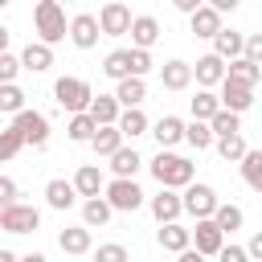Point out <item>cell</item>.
<instances>
[{
	"instance_id": "1",
	"label": "cell",
	"mask_w": 262,
	"mask_h": 262,
	"mask_svg": "<svg viewBox=\"0 0 262 262\" xmlns=\"http://www.w3.org/2000/svg\"><path fill=\"white\" fill-rule=\"evenodd\" d=\"M147 168H151L156 184H160V188H168V192L188 188V184H192V176H196V164H192V160H184V156H176V151H160Z\"/></svg>"
},
{
	"instance_id": "2",
	"label": "cell",
	"mask_w": 262,
	"mask_h": 262,
	"mask_svg": "<svg viewBox=\"0 0 262 262\" xmlns=\"http://www.w3.org/2000/svg\"><path fill=\"white\" fill-rule=\"evenodd\" d=\"M66 8L57 4V0H37V8H33V29H37V41L41 45H57V41H66Z\"/></svg>"
},
{
	"instance_id": "3",
	"label": "cell",
	"mask_w": 262,
	"mask_h": 262,
	"mask_svg": "<svg viewBox=\"0 0 262 262\" xmlns=\"http://www.w3.org/2000/svg\"><path fill=\"white\" fill-rule=\"evenodd\" d=\"M53 98H57V106H66L70 115H86L94 90H90V82H82V78H57V82H53Z\"/></svg>"
},
{
	"instance_id": "4",
	"label": "cell",
	"mask_w": 262,
	"mask_h": 262,
	"mask_svg": "<svg viewBox=\"0 0 262 262\" xmlns=\"http://www.w3.org/2000/svg\"><path fill=\"white\" fill-rule=\"evenodd\" d=\"M12 131L20 135V143H33V147H45L49 143V119L41 115V111H20V115H12Z\"/></svg>"
},
{
	"instance_id": "5",
	"label": "cell",
	"mask_w": 262,
	"mask_h": 262,
	"mask_svg": "<svg viewBox=\"0 0 262 262\" xmlns=\"http://www.w3.org/2000/svg\"><path fill=\"white\" fill-rule=\"evenodd\" d=\"M102 201L111 205V213H135L139 205H143V188L135 184V180H111V184H102Z\"/></svg>"
},
{
	"instance_id": "6",
	"label": "cell",
	"mask_w": 262,
	"mask_h": 262,
	"mask_svg": "<svg viewBox=\"0 0 262 262\" xmlns=\"http://www.w3.org/2000/svg\"><path fill=\"white\" fill-rule=\"evenodd\" d=\"M213 209H217V192H213V184L192 180V184L184 188V196H180V213H192L196 221H209Z\"/></svg>"
},
{
	"instance_id": "7",
	"label": "cell",
	"mask_w": 262,
	"mask_h": 262,
	"mask_svg": "<svg viewBox=\"0 0 262 262\" xmlns=\"http://www.w3.org/2000/svg\"><path fill=\"white\" fill-rule=\"evenodd\" d=\"M41 225V209L37 205H8V209H0V229L4 233H33Z\"/></svg>"
},
{
	"instance_id": "8",
	"label": "cell",
	"mask_w": 262,
	"mask_h": 262,
	"mask_svg": "<svg viewBox=\"0 0 262 262\" xmlns=\"http://www.w3.org/2000/svg\"><path fill=\"white\" fill-rule=\"evenodd\" d=\"M94 20H98V33H102V37H127V29H131V8L119 4V0H111V4L98 8Z\"/></svg>"
},
{
	"instance_id": "9",
	"label": "cell",
	"mask_w": 262,
	"mask_h": 262,
	"mask_svg": "<svg viewBox=\"0 0 262 262\" xmlns=\"http://www.w3.org/2000/svg\"><path fill=\"white\" fill-rule=\"evenodd\" d=\"M188 246H192L201 258H217V250L225 246V237L217 233V225H213V221H196V225L188 229Z\"/></svg>"
},
{
	"instance_id": "10",
	"label": "cell",
	"mask_w": 262,
	"mask_h": 262,
	"mask_svg": "<svg viewBox=\"0 0 262 262\" xmlns=\"http://www.w3.org/2000/svg\"><path fill=\"white\" fill-rule=\"evenodd\" d=\"M66 37H70L78 49H94V45H98V37H102V33H98L94 12H78V16L66 25Z\"/></svg>"
},
{
	"instance_id": "11",
	"label": "cell",
	"mask_w": 262,
	"mask_h": 262,
	"mask_svg": "<svg viewBox=\"0 0 262 262\" xmlns=\"http://www.w3.org/2000/svg\"><path fill=\"white\" fill-rule=\"evenodd\" d=\"M147 135H156L160 151H168V147H176V143L184 139V119H176V115H164V119L147 123Z\"/></svg>"
},
{
	"instance_id": "12",
	"label": "cell",
	"mask_w": 262,
	"mask_h": 262,
	"mask_svg": "<svg viewBox=\"0 0 262 262\" xmlns=\"http://www.w3.org/2000/svg\"><path fill=\"white\" fill-rule=\"evenodd\" d=\"M127 33H131V49H143V53H147V49L160 41V20L147 16V12H143V16H131V29H127Z\"/></svg>"
},
{
	"instance_id": "13",
	"label": "cell",
	"mask_w": 262,
	"mask_h": 262,
	"mask_svg": "<svg viewBox=\"0 0 262 262\" xmlns=\"http://www.w3.org/2000/svg\"><path fill=\"white\" fill-rule=\"evenodd\" d=\"M217 102H221V111L242 115V111H250V106H254V90H246V86H237V82H225V78H221V94H217Z\"/></svg>"
},
{
	"instance_id": "14",
	"label": "cell",
	"mask_w": 262,
	"mask_h": 262,
	"mask_svg": "<svg viewBox=\"0 0 262 262\" xmlns=\"http://www.w3.org/2000/svg\"><path fill=\"white\" fill-rule=\"evenodd\" d=\"M192 78H196L201 90H213V86H221V78H225V61L213 57V53H205V57H196V66H192Z\"/></svg>"
},
{
	"instance_id": "15",
	"label": "cell",
	"mask_w": 262,
	"mask_h": 262,
	"mask_svg": "<svg viewBox=\"0 0 262 262\" xmlns=\"http://www.w3.org/2000/svg\"><path fill=\"white\" fill-rule=\"evenodd\" d=\"M111 98L119 102V111H135V106H143V98H147V82H143V78H123Z\"/></svg>"
},
{
	"instance_id": "16",
	"label": "cell",
	"mask_w": 262,
	"mask_h": 262,
	"mask_svg": "<svg viewBox=\"0 0 262 262\" xmlns=\"http://www.w3.org/2000/svg\"><path fill=\"white\" fill-rule=\"evenodd\" d=\"M20 70H29V74H45L49 66H53V49L49 45H41V41H29L25 49H20Z\"/></svg>"
},
{
	"instance_id": "17",
	"label": "cell",
	"mask_w": 262,
	"mask_h": 262,
	"mask_svg": "<svg viewBox=\"0 0 262 262\" xmlns=\"http://www.w3.org/2000/svg\"><path fill=\"white\" fill-rule=\"evenodd\" d=\"M160 82H164V90H188L192 86V66L180 61V57H172V61L160 66Z\"/></svg>"
},
{
	"instance_id": "18",
	"label": "cell",
	"mask_w": 262,
	"mask_h": 262,
	"mask_svg": "<svg viewBox=\"0 0 262 262\" xmlns=\"http://www.w3.org/2000/svg\"><path fill=\"white\" fill-rule=\"evenodd\" d=\"M147 209H151V217H156L160 225H172V221L180 217V192H168V188H160V192L147 201Z\"/></svg>"
},
{
	"instance_id": "19",
	"label": "cell",
	"mask_w": 262,
	"mask_h": 262,
	"mask_svg": "<svg viewBox=\"0 0 262 262\" xmlns=\"http://www.w3.org/2000/svg\"><path fill=\"white\" fill-rule=\"evenodd\" d=\"M225 82H237V86L254 90V86L262 82V66H254V61H246V57H233V61L225 66Z\"/></svg>"
},
{
	"instance_id": "20",
	"label": "cell",
	"mask_w": 262,
	"mask_h": 262,
	"mask_svg": "<svg viewBox=\"0 0 262 262\" xmlns=\"http://www.w3.org/2000/svg\"><path fill=\"white\" fill-rule=\"evenodd\" d=\"M74 192L78 196H86V201H94L98 192H102V172H98V164H82L78 172H74Z\"/></svg>"
},
{
	"instance_id": "21",
	"label": "cell",
	"mask_w": 262,
	"mask_h": 262,
	"mask_svg": "<svg viewBox=\"0 0 262 262\" xmlns=\"http://www.w3.org/2000/svg\"><path fill=\"white\" fill-rule=\"evenodd\" d=\"M213 225H217V233L221 237H229V233H237L242 225H246V213L237 209V205H225V201H217V209H213V217H209Z\"/></svg>"
},
{
	"instance_id": "22",
	"label": "cell",
	"mask_w": 262,
	"mask_h": 262,
	"mask_svg": "<svg viewBox=\"0 0 262 262\" xmlns=\"http://www.w3.org/2000/svg\"><path fill=\"white\" fill-rule=\"evenodd\" d=\"M242 41H246V33H237V29H225V25H221V33L213 37V57H221V61L242 57Z\"/></svg>"
},
{
	"instance_id": "23",
	"label": "cell",
	"mask_w": 262,
	"mask_h": 262,
	"mask_svg": "<svg viewBox=\"0 0 262 262\" xmlns=\"http://www.w3.org/2000/svg\"><path fill=\"white\" fill-rule=\"evenodd\" d=\"M86 115H90L94 127H115V119H119V102H115L111 94H94L90 106H86Z\"/></svg>"
},
{
	"instance_id": "24",
	"label": "cell",
	"mask_w": 262,
	"mask_h": 262,
	"mask_svg": "<svg viewBox=\"0 0 262 262\" xmlns=\"http://www.w3.org/2000/svg\"><path fill=\"white\" fill-rule=\"evenodd\" d=\"M188 29H192L196 37H205V41H213V37L221 33V16H217V12L209 8V4H201V8H196V12L188 16Z\"/></svg>"
},
{
	"instance_id": "25",
	"label": "cell",
	"mask_w": 262,
	"mask_h": 262,
	"mask_svg": "<svg viewBox=\"0 0 262 262\" xmlns=\"http://www.w3.org/2000/svg\"><path fill=\"white\" fill-rule=\"evenodd\" d=\"M139 168H143V160H139L135 147H119V151L111 156V172H115V180H135Z\"/></svg>"
},
{
	"instance_id": "26",
	"label": "cell",
	"mask_w": 262,
	"mask_h": 262,
	"mask_svg": "<svg viewBox=\"0 0 262 262\" xmlns=\"http://www.w3.org/2000/svg\"><path fill=\"white\" fill-rule=\"evenodd\" d=\"M74 201H78V192H74L70 180L57 176V180L45 184V205H49V209H61V213H66V209H74Z\"/></svg>"
},
{
	"instance_id": "27",
	"label": "cell",
	"mask_w": 262,
	"mask_h": 262,
	"mask_svg": "<svg viewBox=\"0 0 262 262\" xmlns=\"http://www.w3.org/2000/svg\"><path fill=\"white\" fill-rule=\"evenodd\" d=\"M57 246H61L66 254H90V229H86V225H66V229L57 233Z\"/></svg>"
},
{
	"instance_id": "28",
	"label": "cell",
	"mask_w": 262,
	"mask_h": 262,
	"mask_svg": "<svg viewBox=\"0 0 262 262\" xmlns=\"http://www.w3.org/2000/svg\"><path fill=\"white\" fill-rule=\"evenodd\" d=\"M115 131L123 135V139H135V135H147V115L135 106V111H119V119H115Z\"/></svg>"
},
{
	"instance_id": "29",
	"label": "cell",
	"mask_w": 262,
	"mask_h": 262,
	"mask_svg": "<svg viewBox=\"0 0 262 262\" xmlns=\"http://www.w3.org/2000/svg\"><path fill=\"white\" fill-rule=\"evenodd\" d=\"M156 242H160V250H168V254H180V250H188V229H184L180 221H172V225H160Z\"/></svg>"
},
{
	"instance_id": "30",
	"label": "cell",
	"mask_w": 262,
	"mask_h": 262,
	"mask_svg": "<svg viewBox=\"0 0 262 262\" xmlns=\"http://www.w3.org/2000/svg\"><path fill=\"white\" fill-rule=\"evenodd\" d=\"M102 74H106V78H115V82L131 78V49H111V53H106V61H102Z\"/></svg>"
},
{
	"instance_id": "31",
	"label": "cell",
	"mask_w": 262,
	"mask_h": 262,
	"mask_svg": "<svg viewBox=\"0 0 262 262\" xmlns=\"http://www.w3.org/2000/svg\"><path fill=\"white\" fill-rule=\"evenodd\" d=\"M90 147H94V156H106V160H111V156L123 147V135H119L115 127H98V131L90 135Z\"/></svg>"
},
{
	"instance_id": "32",
	"label": "cell",
	"mask_w": 262,
	"mask_h": 262,
	"mask_svg": "<svg viewBox=\"0 0 262 262\" xmlns=\"http://www.w3.org/2000/svg\"><path fill=\"white\" fill-rule=\"evenodd\" d=\"M106 221H111V205H106L102 196L82 201V225H86V229H102Z\"/></svg>"
},
{
	"instance_id": "33",
	"label": "cell",
	"mask_w": 262,
	"mask_h": 262,
	"mask_svg": "<svg viewBox=\"0 0 262 262\" xmlns=\"http://www.w3.org/2000/svg\"><path fill=\"white\" fill-rule=\"evenodd\" d=\"M237 164H242V180H246L254 192H262V151H254V147H250Z\"/></svg>"
},
{
	"instance_id": "34",
	"label": "cell",
	"mask_w": 262,
	"mask_h": 262,
	"mask_svg": "<svg viewBox=\"0 0 262 262\" xmlns=\"http://www.w3.org/2000/svg\"><path fill=\"white\" fill-rule=\"evenodd\" d=\"M209 131H213V139H229V135H242V119H237V115H229V111H217V115L209 119Z\"/></svg>"
},
{
	"instance_id": "35",
	"label": "cell",
	"mask_w": 262,
	"mask_h": 262,
	"mask_svg": "<svg viewBox=\"0 0 262 262\" xmlns=\"http://www.w3.org/2000/svg\"><path fill=\"white\" fill-rule=\"evenodd\" d=\"M217 111H221L217 94H213V90H196V98H192V119H196V123H209Z\"/></svg>"
},
{
	"instance_id": "36",
	"label": "cell",
	"mask_w": 262,
	"mask_h": 262,
	"mask_svg": "<svg viewBox=\"0 0 262 262\" xmlns=\"http://www.w3.org/2000/svg\"><path fill=\"white\" fill-rule=\"evenodd\" d=\"M184 143L188 147H196V151H205V147H213V131H209V123H184Z\"/></svg>"
},
{
	"instance_id": "37",
	"label": "cell",
	"mask_w": 262,
	"mask_h": 262,
	"mask_svg": "<svg viewBox=\"0 0 262 262\" xmlns=\"http://www.w3.org/2000/svg\"><path fill=\"white\" fill-rule=\"evenodd\" d=\"M213 143H217V156H221L225 164H237V160H242V156L250 151L242 135H229V139H213Z\"/></svg>"
},
{
	"instance_id": "38",
	"label": "cell",
	"mask_w": 262,
	"mask_h": 262,
	"mask_svg": "<svg viewBox=\"0 0 262 262\" xmlns=\"http://www.w3.org/2000/svg\"><path fill=\"white\" fill-rule=\"evenodd\" d=\"M25 111V90L12 82V86H0V115H20Z\"/></svg>"
},
{
	"instance_id": "39",
	"label": "cell",
	"mask_w": 262,
	"mask_h": 262,
	"mask_svg": "<svg viewBox=\"0 0 262 262\" xmlns=\"http://www.w3.org/2000/svg\"><path fill=\"white\" fill-rule=\"evenodd\" d=\"M94 131H98V127L90 123V115H74V119H70V127H66V135H70L74 143H90V135H94Z\"/></svg>"
},
{
	"instance_id": "40",
	"label": "cell",
	"mask_w": 262,
	"mask_h": 262,
	"mask_svg": "<svg viewBox=\"0 0 262 262\" xmlns=\"http://www.w3.org/2000/svg\"><path fill=\"white\" fill-rule=\"evenodd\" d=\"M94 262H131V254H127V246L106 242V246H98V250H94Z\"/></svg>"
},
{
	"instance_id": "41",
	"label": "cell",
	"mask_w": 262,
	"mask_h": 262,
	"mask_svg": "<svg viewBox=\"0 0 262 262\" xmlns=\"http://www.w3.org/2000/svg\"><path fill=\"white\" fill-rule=\"evenodd\" d=\"M20 147H25V143H20V135H16L12 127H8V131H0V164H4V160H12Z\"/></svg>"
},
{
	"instance_id": "42",
	"label": "cell",
	"mask_w": 262,
	"mask_h": 262,
	"mask_svg": "<svg viewBox=\"0 0 262 262\" xmlns=\"http://www.w3.org/2000/svg\"><path fill=\"white\" fill-rule=\"evenodd\" d=\"M16 74H20V61H16L12 53H0V86H12Z\"/></svg>"
},
{
	"instance_id": "43",
	"label": "cell",
	"mask_w": 262,
	"mask_h": 262,
	"mask_svg": "<svg viewBox=\"0 0 262 262\" xmlns=\"http://www.w3.org/2000/svg\"><path fill=\"white\" fill-rule=\"evenodd\" d=\"M151 70V53H143V49H131V78H143Z\"/></svg>"
},
{
	"instance_id": "44",
	"label": "cell",
	"mask_w": 262,
	"mask_h": 262,
	"mask_svg": "<svg viewBox=\"0 0 262 262\" xmlns=\"http://www.w3.org/2000/svg\"><path fill=\"white\" fill-rule=\"evenodd\" d=\"M16 205V180L12 176H0V209Z\"/></svg>"
},
{
	"instance_id": "45",
	"label": "cell",
	"mask_w": 262,
	"mask_h": 262,
	"mask_svg": "<svg viewBox=\"0 0 262 262\" xmlns=\"http://www.w3.org/2000/svg\"><path fill=\"white\" fill-rule=\"evenodd\" d=\"M217 262H250V258H246V250H242V246H233V242H229V246H221V250H217Z\"/></svg>"
},
{
	"instance_id": "46",
	"label": "cell",
	"mask_w": 262,
	"mask_h": 262,
	"mask_svg": "<svg viewBox=\"0 0 262 262\" xmlns=\"http://www.w3.org/2000/svg\"><path fill=\"white\" fill-rule=\"evenodd\" d=\"M242 250H246V258H250V262H262V233H254V237H250V246H242Z\"/></svg>"
},
{
	"instance_id": "47",
	"label": "cell",
	"mask_w": 262,
	"mask_h": 262,
	"mask_svg": "<svg viewBox=\"0 0 262 262\" xmlns=\"http://www.w3.org/2000/svg\"><path fill=\"white\" fill-rule=\"evenodd\" d=\"M176 262H205V258H201V254L188 246V250H180V254H176Z\"/></svg>"
},
{
	"instance_id": "48",
	"label": "cell",
	"mask_w": 262,
	"mask_h": 262,
	"mask_svg": "<svg viewBox=\"0 0 262 262\" xmlns=\"http://www.w3.org/2000/svg\"><path fill=\"white\" fill-rule=\"evenodd\" d=\"M176 8H180V12H188V16H192V12H196V8H201V0H176Z\"/></svg>"
},
{
	"instance_id": "49",
	"label": "cell",
	"mask_w": 262,
	"mask_h": 262,
	"mask_svg": "<svg viewBox=\"0 0 262 262\" xmlns=\"http://www.w3.org/2000/svg\"><path fill=\"white\" fill-rule=\"evenodd\" d=\"M16 262H49V258H45V254H37V250H33V254H25V258H16Z\"/></svg>"
},
{
	"instance_id": "50",
	"label": "cell",
	"mask_w": 262,
	"mask_h": 262,
	"mask_svg": "<svg viewBox=\"0 0 262 262\" xmlns=\"http://www.w3.org/2000/svg\"><path fill=\"white\" fill-rule=\"evenodd\" d=\"M0 53H8V29L0 25Z\"/></svg>"
},
{
	"instance_id": "51",
	"label": "cell",
	"mask_w": 262,
	"mask_h": 262,
	"mask_svg": "<svg viewBox=\"0 0 262 262\" xmlns=\"http://www.w3.org/2000/svg\"><path fill=\"white\" fill-rule=\"evenodd\" d=\"M0 262H16V254L12 250H0Z\"/></svg>"
}]
</instances>
